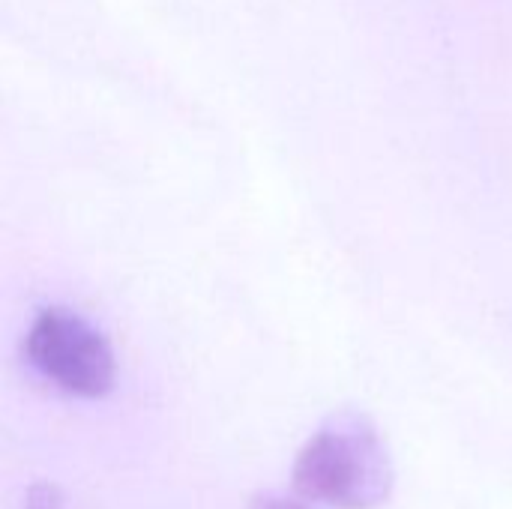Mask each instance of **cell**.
Segmentation results:
<instances>
[{"label":"cell","mask_w":512,"mask_h":509,"mask_svg":"<svg viewBox=\"0 0 512 509\" xmlns=\"http://www.w3.org/2000/svg\"><path fill=\"white\" fill-rule=\"evenodd\" d=\"M393 459L360 414L327 420L294 459V489L306 501L336 509H378L393 492Z\"/></svg>","instance_id":"cell-1"},{"label":"cell","mask_w":512,"mask_h":509,"mask_svg":"<svg viewBox=\"0 0 512 509\" xmlns=\"http://www.w3.org/2000/svg\"><path fill=\"white\" fill-rule=\"evenodd\" d=\"M24 357L66 396L102 399L117 381V360L108 339L66 306L36 312L24 336Z\"/></svg>","instance_id":"cell-2"},{"label":"cell","mask_w":512,"mask_h":509,"mask_svg":"<svg viewBox=\"0 0 512 509\" xmlns=\"http://www.w3.org/2000/svg\"><path fill=\"white\" fill-rule=\"evenodd\" d=\"M27 509H63V498H60L57 486H51V483L33 486L27 495Z\"/></svg>","instance_id":"cell-3"},{"label":"cell","mask_w":512,"mask_h":509,"mask_svg":"<svg viewBox=\"0 0 512 509\" xmlns=\"http://www.w3.org/2000/svg\"><path fill=\"white\" fill-rule=\"evenodd\" d=\"M252 509H309L303 501H297V498H285V495H264V498H258L255 501V507Z\"/></svg>","instance_id":"cell-4"}]
</instances>
